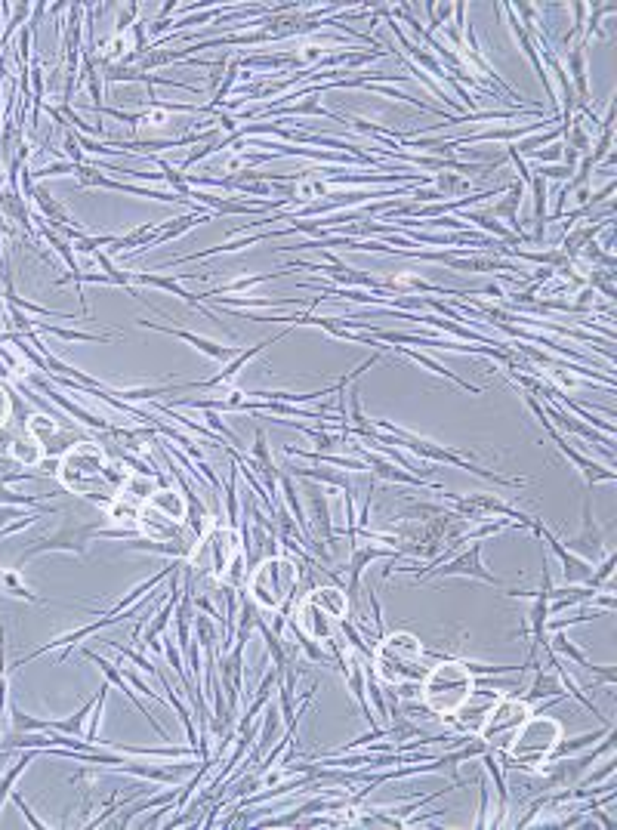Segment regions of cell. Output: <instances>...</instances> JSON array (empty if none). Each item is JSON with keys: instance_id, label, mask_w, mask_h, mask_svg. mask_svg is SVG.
Listing matches in <instances>:
<instances>
[{"instance_id": "obj_37", "label": "cell", "mask_w": 617, "mask_h": 830, "mask_svg": "<svg viewBox=\"0 0 617 830\" xmlns=\"http://www.w3.org/2000/svg\"><path fill=\"white\" fill-rule=\"evenodd\" d=\"M139 513H142V507H139V503H133V500H124V497H118V494H115V500H112V503H108V507H105V516L112 519L115 525H136Z\"/></svg>"}, {"instance_id": "obj_26", "label": "cell", "mask_w": 617, "mask_h": 830, "mask_svg": "<svg viewBox=\"0 0 617 830\" xmlns=\"http://www.w3.org/2000/svg\"><path fill=\"white\" fill-rule=\"evenodd\" d=\"M398 355H405V358H411V362H417L420 368H426V371H432L435 377H445L448 383H454L457 389H463V392H473V395H482V386H473L469 380H463L460 374H454L451 368H445L442 362H435V358H429V355H423V352H417V349H408V346H392Z\"/></svg>"}, {"instance_id": "obj_14", "label": "cell", "mask_w": 617, "mask_h": 830, "mask_svg": "<svg viewBox=\"0 0 617 830\" xmlns=\"http://www.w3.org/2000/svg\"><path fill=\"white\" fill-rule=\"evenodd\" d=\"M587 47L590 41L580 34V38L571 44V53H568V62H565V75L571 81V90L577 96V108L580 115L590 112V102H593V90H590V62H587Z\"/></svg>"}, {"instance_id": "obj_4", "label": "cell", "mask_w": 617, "mask_h": 830, "mask_svg": "<svg viewBox=\"0 0 617 830\" xmlns=\"http://www.w3.org/2000/svg\"><path fill=\"white\" fill-rule=\"evenodd\" d=\"M300 587V565L287 556H269L247 577V596L257 602L263 611H275L284 602H294Z\"/></svg>"}, {"instance_id": "obj_13", "label": "cell", "mask_w": 617, "mask_h": 830, "mask_svg": "<svg viewBox=\"0 0 617 830\" xmlns=\"http://www.w3.org/2000/svg\"><path fill=\"white\" fill-rule=\"evenodd\" d=\"M540 540H547V547H550V553L562 562V577H565V584L568 587H580V584H587L590 581V574H593V565L584 559V556H577V553H571L562 540L550 531V528H543V522L534 516V528H531Z\"/></svg>"}, {"instance_id": "obj_33", "label": "cell", "mask_w": 617, "mask_h": 830, "mask_svg": "<svg viewBox=\"0 0 617 830\" xmlns=\"http://www.w3.org/2000/svg\"><path fill=\"white\" fill-rule=\"evenodd\" d=\"M525 192L531 195V213H534L531 223H547V216H550V210H547V201H550L547 179L531 170V183L525 186Z\"/></svg>"}, {"instance_id": "obj_10", "label": "cell", "mask_w": 617, "mask_h": 830, "mask_svg": "<svg viewBox=\"0 0 617 830\" xmlns=\"http://www.w3.org/2000/svg\"><path fill=\"white\" fill-rule=\"evenodd\" d=\"M593 488H587L584 494V510H580V531L568 540V550L584 556L587 562H599L605 556V537H602V528L596 522V513H593Z\"/></svg>"}, {"instance_id": "obj_21", "label": "cell", "mask_w": 617, "mask_h": 830, "mask_svg": "<svg viewBox=\"0 0 617 830\" xmlns=\"http://www.w3.org/2000/svg\"><path fill=\"white\" fill-rule=\"evenodd\" d=\"M553 442H556L559 454H562L568 463H574V466H577V473L584 476L587 488H593L596 482H614V479H617L611 466H605V463H599V460H593V457H587V454H580V451L568 442L565 432H559V436H556Z\"/></svg>"}, {"instance_id": "obj_2", "label": "cell", "mask_w": 617, "mask_h": 830, "mask_svg": "<svg viewBox=\"0 0 617 830\" xmlns=\"http://www.w3.org/2000/svg\"><path fill=\"white\" fill-rule=\"evenodd\" d=\"M562 723L553 716H543V713H531L525 723L513 732L510 744L506 750H497L500 756V766L503 769H528L534 772L540 763L550 760V753L556 747V741L562 738Z\"/></svg>"}, {"instance_id": "obj_29", "label": "cell", "mask_w": 617, "mask_h": 830, "mask_svg": "<svg viewBox=\"0 0 617 830\" xmlns=\"http://www.w3.org/2000/svg\"><path fill=\"white\" fill-rule=\"evenodd\" d=\"M432 189L445 201H457V198L473 195V179L457 170H439V173H432Z\"/></svg>"}, {"instance_id": "obj_1", "label": "cell", "mask_w": 617, "mask_h": 830, "mask_svg": "<svg viewBox=\"0 0 617 830\" xmlns=\"http://www.w3.org/2000/svg\"><path fill=\"white\" fill-rule=\"evenodd\" d=\"M479 676L463 664V658H442L429 667L420 682V701L432 716H451L469 695H473Z\"/></svg>"}, {"instance_id": "obj_20", "label": "cell", "mask_w": 617, "mask_h": 830, "mask_svg": "<svg viewBox=\"0 0 617 830\" xmlns=\"http://www.w3.org/2000/svg\"><path fill=\"white\" fill-rule=\"evenodd\" d=\"M297 630L324 645L337 633V618H331L321 605H315L309 596H303V602L297 608Z\"/></svg>"}, {"instance_id": "obj_25", "label": "cell", "mask_w": 617, "mask_h": 830, "mask_svg": "<svg viewBox=\"0 0 617 830\" xmlns=\"http://www.w3.org/2000/svg\"><path fill=\"white\" fill-rule=\"evenodd\" d=\"M7 457H10L13 463H19V466H41V463L47 460L44 445H41L38 439H34L28 429H16V432H13V439H10V445H7Z\"/></svg>"}, {"instance_id": "obj_38", "label": "cell", "mask_w": 617, "mask_h": 830, "mask_svg": "<svg viewBox=\"0 0 617 830\" xmlns=\"http://www.w3.org/2000/svg\"><path fill=\"white\" fill-rule=\"evenodd\" d=\"M38 753H41V750H28L25 756H19L13 769H7L4 775H0V806H4V800L10 797L13 784H16V781H19V775L28 769V763H31V760H38Z\"/></svg>"}, {"instance_id": "obj_31", "label": "cell", "mask_w": 617, "mask_h": 830, "mask_svg": "<svg viewBox=\"0 0 617 830\" xmlns=\"http://www.w3.org/2000/svg\"><path fill=\"white\" fill-rule=\"evenodd\" d=\"M155 488H158V482L149 473H127L124 485L118 488V497L133 500V503H139V507H145L149 497L155 494Z\"/></svg>"}, {"instance_id": "obj_43", "label": "cell", "mask_w": 617, "mask_h": 830, "mask_svg": "<svg viewBox=\"0 0 617 830\" xmlns=\"http://www.w3.org/2000/svg\"><path fill=\"white\" fill-rule=\"evenodd\" d=\"M482 294H485V297H494V300H503V297H506V294H503V287H500V284H494V281L482 287Z\"/></svg>"}, {"instance_id": "obj_8", "label": "cell", "mask_w": 617, "mask_h": 830, "mask_svg": "<svg viewBox=\"0 0 617 830\" xmlns=\"http://www.w3.org/2000/svg\"><path fill=\"white\" fill-rule=\"evenodd\" d=\"M96 531H99V525H65V528H59L56 534L41 537L38 544H31L28 550H22L19 559H16V568L25 565V562L34 559V556H41V553H56V550L84 559V556H87V540L96 537Z\"/></svg>"}, {"instance_id": "obj_18", "label": "cell", "mask_w": 617, "mask_h": 830, "mask_svg": "<svg viewBox=\"0 0 617 830\" xmlns=\"http://www.w3.org/2000/svg\"><path fill=\"white\" fill-rule=\"evenodd\" d=\"M213 216L207 213V210H189V213H183V216H176V220H161L158 223V232L152 235V241H145L136 254H149V250H155V247H161V244H167V241H176V238H183L186 232H192V229H198V226H204V223H210Z\"/></svg>"}, {"instance_id": "obj_16", "label": "cell", "mask_w": 617, "mask_h": 830, "mask_svg": "<svg viewBox=\"0 0 617 830\" xmlns=\"http://www.w3.org/2000/svg\"><path fill=\"white\" fill-rule=\"evenodd\" d=\"M306 497H309V513H312V534L318 540H324V547L334 556L337 553V528H334V519H331V507H328V491H324L318 482H309L306 488Z\"/></svg>"}, {"instance_id": "obj_3", "label": "cell", "mask_w": 617, "mask_h": 830, "mask_svg": "<svg viewBox=\"0 0 617 830\" xmlns=\"http://www.w3.org/2000/svg\"><path fill=\"white\" fill-rule=\"evenodd\" d=\"M426 648L420 645V639L414 633L395 630L377 639L374 645V673L380 676V682L386 685H405V682H423L426 676Z\"/></svg>"}, {"instance_id": "obj_35", "label": "cell", "mask_w": 617, "mask_h": 830, "mask_svg": "<svg viewBox=\"0 0 617 830\" xmlns=\"http://www.w3.org/2000/svg\"><path fill=\"white\" fill-rule=\"evenodd\" d=\"M614 723H605L599 732H587V735H577V738H559L556 741V747H553V753H550V760H559V756H574L577 750H584V747H593L599 738H605V732L611 729Z\"/></svg>"}, {"instance_id": "obj_30", "label": "cell", "mask_w": 617, "mask_h": 830, "mask_svg": "<svg viewBox=\"0 0 617 830\" xmlns=\"http://www.w3.org/2000/svg\"><path fill=\"white\" fill-rule=\"evenodd\" d=\"M540 698H565V689H562V679L556 670H543V667H534V682L528 685V692L522 695V701L534 704Z\"/></svg>"}, {"instance_id": "obj_32", "label": "cell", "mask_w": 617, "mask_h": 830, "mask_svg": "<svg viewBox=\"0 0 617 830\" xmlns=\"http://www.w3.org/2000/svg\"><path fill=\"white\" fill-rule=\"evenodd\" d=\"M294 269H278V272H263V275H247V278H235V281H226L220 287H213V291L201 294V297H226L232 291H250V287H257V284H266V281H275V278H284L290 275Z\"/></svg>"}, {"instance_id": "obj_36", "label": "cell", "mask_w": 617, "mask_h": 830, "mask_svg": "<svg viewBox=\"0 0 617 830\" xmlns=\"http://www.w3.org/2000/svg\"><path fill=\"white\" fill-rule=\"evenodd\" d=\"M226 525L229 528H241V497H238V466L232 463L229 469V482H226Z\"/></svg>"}, {"instance_id": "obj_19", "label": "cell", "mask_w": 617, "mask_h": 830, "mask_svg": "<svg viewBox=\"0 0 617 830\" xmlns=\"http://www.w3.org/2000/svg\"><path fill=\"white\" fill-rule=\"evenodd\" d=\"M522 198H525V186L522 183H510L506 186V192L494 201H488V213L494 216V220H500L506 229H510L522 244H525V226L519 223V207H522Z\"/></svg>"}, {"instance_id": "obj_42", "label": "cell", "mask_w": 617, "mask_h": 830, "mask_svg": "<svg viewBox=\"0 0 617 830\" xmlns=\"http://www.w3.org/2000/svg\"><path fill=\"white\" fill-rule=\"evenodd\" d=\"M10 423V386L0 380V429Z\"/></svg>"}, {"instance_id": "obj_17", "label": "cell", "mask_w": 617, "mask_h": 830, "mask_svg": "<svg viewBox=\"0 0 617 830\" xmlns=\"http://www.w3.org/2000/svg\"><path fill=\"white\" fill-rule=\"evenodd\" d=\"M136 525H139V534H142V537L167 540V544H198V540L189 534V528H186L183 522H173V519L161 516L158 510H152V507H142Z\"/></svg>"}, {"instance_id": "obj_6", "label": "cell", "mask_w": 617, "mask_h": 830, "mask_svg": "<svg viewBox=\"0 0 617 830\" xmlns=\"http://www.w3.org/2000/svg\"><path fill=\"white\" fill-rule=\"evenodd\" d=\"M531 704L522 701L519 695H500V701L491 707L488 719H485V726L479 732V738L488 741V750H506V744H510L513 732L525 723V719L531 716Z\"/></svg>"}, {"instance_id": "obj_24", "label": "cell", "mask_w": 617, "mask_h": 830, "mask_svg": "<svg viewBox=\"0 0 617 830\" xmlns=\"http://www.w3.org/2000/svg\"><path fill=\"white\" fill-rule=\"evenodd\" d=\"M479 763L485 766V772H488V778L494 781V790H497V818L491 821V827H503L506 824V812H510V787H506V769L500 766L497 750H485L479 756Z\"/></svg>"}, {"instance_id": "obj_12", "label": "cell", "mask_w": 617, "mask_h": 830, "mask_svg": "<svg viewBox=\"0 0 617 830\" xmlns=\"http://www.w3.org/2000/svg\"><path fill=\"white\" fill-rule=\"evenodd\" d=\"M130 281H133V287H136V284H142V287H158V291H167L170 297H179V300H183L189 309H195L201 318L213 321L216 328H223V334L235 337V331H229V328H226L223 318H216V312H213V309H207V306L198 300V294H189L186 287L179 284L176 278H167V275H161V272H130Z\"/></svg>"}, {"instance_id": "obj_5", "label": "cell", "mask_w": 617, "mask_h": 830, "mask_svg": "<svg viewBox=\"0 0 617 830\" xmlns=\"http://www.w3.org/2000/svg\"><path fill=\"white\" fill-rule=\"evenodd\" d=\"M482 550H485V540H476L473 547L460 550L457 556L445 559L442 565H426V568H414V565H402V571L414 574L417 581H426V577H469V581H482V584H494V587H506L503 577L491 574L482 562Z\"/></svg>"}, {"instance_id": "obj_9", "label": "cell", "mask_w": 617, "mask_h": 830, "mask_svg": "<svg viewBox=\"0 0 617 830\" xmlns=\"http://www.w3.org/2000/svg\"><path fill=\"white\" fill-rule=\"evenodd\" d=\"M349 445H352V451H355V454H361V460H365V466L371 469V476H377L380 482L408 485V488H420V491H445L442 485H435V482H429V479H423V476L411 473V469L398 466L395 460H389V457H383V454H377V451L365 448L361 442H349Z\"/></svg>"}, {"instance_id": "obj_27", "label": "cell", "mask_w": 617, "mask_h": 830, "mask_svg": "<svg viewBox=\"0 0 617 830\" xmlns=\"http://www.w3.org/2000/svg\"><path fill=\"white\" fill-rule=\"evenodd\" d=\"M306 596L328 611L331 618H337V621L349 618V599H346V590L340 584H315Z\"/></svg>"}, {"instance_id": "obj_40", "label": "cell", "mask_w": 617, "mask_h": 830, "mask_svg": "<svg viewBox=\"0 0 617 830\" xmlns=\"http://www.w3.org/2000/svg\"><path fill=\"white\" fill-rule=\"evenodd\" d=\"M562 152H565V149H562V139H559V142H553V146H547V149H537V152H531L528 158H531V161H537V164L543 167V164H556V161H562Z\"/></svg>"}, {"instance_id": "obj_15", "label": "cell", "mask_w": 617, "mask_h": 830, "mask_svg": "<svg viewBox=\"0 0 617 830\" xmlns=\"http://www.w3.org/2000/svg\"><path fill=\"white\" fill-rule=\"evenodd\" d=\"M136 324H139V328H149V331L170 334V337H176V340H186L192 349L204 352L207 358H213V362H223V365H229L232 358L241 352V349H235V346H223V343H216V340H210V337L192 334V331H186V328H176V324H155V321H145V318H139Z\"/></svg>"}, {"instance_id": "obj_11", "label": "cell", "mask_w": 617, "mask_h": 830, "mask_svg": "<svg viewBox=\"0 0 617 830\" xmlns=\"http://www.w3.org/2000/svg\"><path fill=\"white\" fill-rule=\"evenodd\" d=\"M547 645H550V652H556V655L565 658L568 664H574V667H580V670L593 673L596 685H614V682H617V667H614V664H593L590 655H587L584 648H580L574 639H568L565 630H553V636L547 639Z\"/></svg>"}, {"instance_id": "obj_23", "label": "cell", "mask_w": 617, "mask_h": 830, "mask_svg": "<svg viewBox=\"0 0 617 830\" xmlns=\"http://www.w3.org/2000/svg\"><path fill=\"white\" fill-rule=\"evenodd\" d=\"M284 473H290L294 479H306V482H318V485H328V488H340V491H352V479L349 473L337 466H328V463H315V466H300V463H287Z\"/></svg>"}, {"instance_id": "obj_28", "label": "cell", "mask_w": 617, "mask_h": 830, "mask_svg": "<svg viewBox=\"0 0 617 830\" xmlns=\"http://www.w3.org/2000/svg\"><path fill=\"white\" fill-rule=\"evenodd\" d=\"M145 507L158 510L161 516H167V519H173V522H186L189 503H186V494H183V491H173L170 485H164V488H155V494L149 497V503H145Z\"/></svg>"}, {"instance_id": "obj_39", "label": "cell", "mask_w": 617, "mask_h": 830, "mask_svg": "<svg viewBox=\"0 0 617 830\" xmlns=\"http://www.w3.org/2000/svg\"><path fill=\"white\" fill-rule=\"evenodd\" d=\"M476 827L485 830L491 827V784L485 775H479V818H476Z\"/></svg>"}, {"instance_id": "obj_7", "label": "cell", "mask_w": 617, "mask_h": 830, "mask_svg": "<svg viewBox=\"0 0 617 830\" xmlns=\"http://www.w3.org/2000/svg\"><path fill=\"white\" fill-rule=\"evenodd\" d=\"M500 689L491 682V689L485 682H476V689L473 695H469L451 716H445V726L451 729V735H479L482 726H485V719L491 713V707L500 701Z\"/></svg>"}, {"instance_id": "obj_34", "label": "cell", "mask_w": 617, "mask_h": 830, "mask_svg": "<svg viewBox=\"0 0 617 830\" xmlns=\"http://www.w3.org/2000/svg\"><path fill=\"white\" fill-rule=\"evenodd\" d=\"M0 590L10 593V596H16V599H22V602L44 605V599H41L38 593H34L25 581H22L16 568H0Z\"/></svg>"}, {"instance_id": "obj_22", "label": "cell", "mask_w": 617, "mask_h": 830, "mask_svg": "<svg viewBox=\"0 0 617 830\" xmlns=\"http://www.w3.org/2000/svg\"><path fill=\"white\" fill-rule=\"evenodd\" d=\"M281 729H284V719H281V710H278V704H266L263 707V723H260V735H257V741H253V750H250V756H247V763H241V766H257L263 756L272 750V744L281 738Z\"/></svg>"}, {"instance_id": "obj_41", "label": "cell", "mask_w": 617, "mask_h": 830, "mask_svg": "<svg viewBox=\"0 0 617 830\" xmlns=\"http://www.w3.org/2000/svg\"><path fill=\"white\" fill-rule=\"evenodd\" d=\"M10 800H13V803L19 806V812L25 815V821H28L31 827H38V830H44V827H47V821H41L38 815H34V812H31V806L25 803V797H22V793H19V790H10Z\"/></svg>"}]
</instances>
